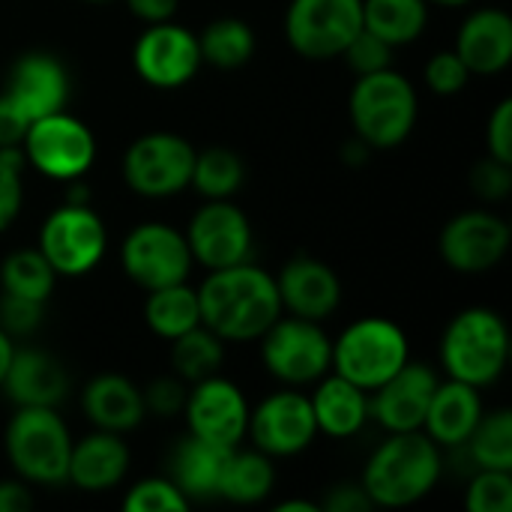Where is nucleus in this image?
Masks as SVG:
<instances>
[{
  "instance_id": "4be33fe9",
  "label": "nucleus",
  "mask_w": 512,
  "mask_h": 512,
  "mask_svg": "<svg viewBox=\"0 0 512 512\" xmlns=\"http://www.w3.org/2000/svg\"><path fill=\"white\" fill-rule=\"evenodd\" d=\"M471 75H498L512 60V18L504 9L471 12L456 36L453 48Z\"/></svg>"
},
{
  "instance_id": "3c124183",
  "label": "nucleus",
  "mask_w": 512,
  "mask_h": 512,
  "mask_svg": "<svg viewBox=\"0 0 512 512\" xmlns=\"http://www.w3.org/2000/svg\"><path fill=\"white\" fill-rule=\"evenodd\" d=\"M279 512H318V504H309V501H285V504H276Z\"/></svg>"
},
{
  "instance_id": "b1692460",
  "label": "nucleus",
  "mask_w": 512,
  "mask_h": 512,
  "mask_svg": "<svg viewBox=\"0 0 512 512\" xmlns=\"http://www.w3.org/2000/svg\"><path fill=\"white\" fill-rule=\"evenodd\" d=\"M129 471V447L117 432L96 429L84 441L72 444L66 483L84 492H105L114 489Z\"/></svg>"
},
{
  "instance_id": "f3484780",
  "label": "nucleus",
  "mask_w": 512,
  "mask_h": 512,
  "mask_svg": "<svg viewBox=\"0 0 512 512\" xmlns=\"http://www.w3.org/2000/svg\"><path fill=\"white\" fill-rule=\"evenodd\" d=\"M246 435H252L255 450L267 453L270 459L303 453L318 435L309 396L294 390L267 396L255 411H249Z\"/></svg>"
},
{
  "instance_id": "20e7f679",
  "label": "nucleus",
  "mask_w": 512,
  "mask_h": 512,
  "mask_svg": "<svg viewBox=\"0 0 512 512\" xmlns=\"http://www.w3.org/2000/svg\"><path fill=\"white\" fill-rule=\"evenodd\" d=\"M348 114L354 135L372 150L399 147L417 123V90L393 66L360 75L348 99Z\"/></svg>"
},
{
  "instance_id": "49530a36",
  "label": "nucleus",
  "mask_w": 512,
  "mask_h": 512,
  "mask_svg": "<svg viewBox=\"0 0 512 512\" xmlns=\"http://www.w3.org/2000/svg\"><path fill=\"white\" fill-rule=\"evenodd\" d=\"M372 507H375V504H372V498L366 495V489H363V486H354V483H348V486H333L330 495H327L324 504H321V510L327 512H369Z\"/></svg>"
},
{
  "instance_id": "f257e3e1",
  "label": "nucleus",
  "mask_w": 512,
  "mask_h": 512,
  "mask_svg": "<svg viewBox=\"0 0 512 512\" xmlns=\"http://www.w3.org/2000/svg\"><path fill=\"white\" fill-rule=\"evenodd\" d=\"M201 324L225 342L261 339L282 315L276 279L261 267L243 261L234 267L210 270L198 288Z\"/></svg>"
},
{
  "instance_id": "a18cd8bd",
  "label": "nucleus",
  "mask_w": 512,
  "mask_h": 512,
  "mask_svg": "<svg viewBox=\"0 0 512 512\" xmlns=\"http://www.w3.org/2000/svg\"><path fill=\"white\" fill-rule=\"evenodd\" d=\"M27 126L30 117L6 93H0V147H21Z\"/></svg>"
},
{
  "instance_id": "603ef678",
  "label": "nucleus",
  "mask_w": 512,
  "mask_h": 512,
  "mask_svg": "<svg viewBox=\"0 0 512 512\" xmlns=\"http://www.w3.org/2000/svg\"><path fill=\"white\" fill-rule=\"evenodd\" d=\"M426 3H438V6H465L471 0H426Z\"/></svg>"
},
{
  "instance_id": "0eeeda50",
  "label": "nucleus",
  "mask_w": 512,
  "mask_h": 512,
  "mask_svg": "<svg viewBox=\"0 0 512 512\" xmlns=\"http://www.w3.org/2000/svg\"><path fill=\"white\" fill-rule=\"evenodd\" d=\"M108 246L105 222L84 201H69L48 213L39 228V252L54 267L57 276H84L90 273Z\"/></svg>"
},
{
  "instance_id": "9b49d317",
  "label": "nucleus",
  "mask_w": 512,
  "mask_h": 512,
  "mask_svg": "<svg viewBox=\"0 0 512 512\" xmlns=\"http://www.w3.org/2000/svg\"><path fill=\"white\" fill-rule=\"evenodd\" d=\"M195 147L174 132H150L123 153V180L144 198H168L189 186Z\"/></svg>"
},
{
  "instance_id": "f03ea898",
  "label": "nucleus",
  "mask_w": 512,
  "mask_h": 512,
  "mask_svg": "<svg viewBox=\"0 0 512 512\" xmlns=\"http://www.w3.org/2000/svg\"><path fill=\"white\" fill-rule=\"evenodd\" d=\"M441 447L420 432L390 435L363 471V489L375 507H411L423 501L441 480Z\"/></svg>"
},
{
  "instance_id": "aec40b11",
  "label": "nucleus",
  "mask_w": 512,
  "mask_h": 512,
  "mask_svg": "<svg viewBox=\"0 0 512 512\" xmlns=\"http://www.w3.org/2000/svg\"><path fill=\"white\" fill-rule=\"evenodd\" d=\"M276 291H279L282 309L306 321H324L327 315L336 312L342 300V282L333 273V267L309 255L291 258L279 270Z\"/></svg>"
},
{
  "instance_id": "a211bd4d",
  "label": "nucleus",
  "mask_w": 512,
  "mask_h": 512,
  "mask_svg": "<svg viewBox=\"0 0 512 512\" xmlns=\"http://www.w3.org/2000/svg\"><path fill=\"white\" fill-rule=\"evenodd\" d=\"M435 387H438L435 369L408 360L393 378H387L378 390L369 393V417H375L390 435L420 432Z\"/></svg>"
},
{
  "instance_id": "ddd939ff",
  "label": "nucleus",
  "mask_w": 512,
  "mask_h": 512,
  "mask_svg": "<svg viewBox=\"0 0 512 512\" xmlns=\"http://www.w3.org/2000/svg\"><path fill=\"white\" fill-rule=\"evenodd\" d=\"M132 63L141 81H147L156 90H177L189 84L201 69V48L198 33H192L183 24L159 21L147 24V30L138 36L132 48Z\"/></svg>"
},
{
  "instance_id": "6ab92c4d",
  "label": "nucleus",
  "mask_w": 512,
  "mask_h": 512,
  "mask_svg": "<svg viewBox=\"0 0 512 512\" xmlns=\"http://www.w3.org/2000/svg\"><path fill=\"white\" fill-rule=\"evenodd\" d=\"M3 93L30 120L45 117V114H54V111H63L66 108V99H69V75H66V66L54 54H45V51L21 54L12 63L9 75H6Z\"/></svg>"
},
{
  "instance_id": "e433bc0d",
  "label": "nucleus",
  "mask_w": 512,
  "mask_h": 512,
  "mask_svg": "<svg viewBox=\"0 0 512 512\" xmlns=\"http://www.w3.org/2000/svg\"><path fill=\"white\" fill-rule=\"evenodd\" d=\"M24 168H27V159H24L21 147H0V234L21 213Z\"/></svg>"
},
{
  "instance_id": "423d86ee",
  "label": "nucleus",
  "mask_w": 512,
  "mask_h": 512,
  "mask_svg": "<svg viewBox=\"0 0 512 512\" xmlns=\"http://www.w3.org/2000/svg\"><path fill=\"white\" fill-rule=\"evenodd\" d=\"M6 456L24 483H66L72 438L54 408H18L6 426Z\"/></svg>"
},
{
  "instance_id": "ea45409f",
  "label": "nucleus",
  "mask_w": 512,
  "mask_h": 512,
  "mask_svg": "<svg viewBox=\"0 0 512 512\" xmlns=\"http://www.w3.org/2000/svg\"><path fill=\"white\" fill-rule=\"evenodd\" d=\"M423 78H426V84H429L432 93H438V96H453V93H459V90L468 87L471 72H468V66L462 63V57L450 48V51L432 54V60L426 63Z\"/></svg>"
},
{
  "instance_id": "5701e85b",
  "label": "nucleus",
  "mask_w": 512,
  "mask_h": 512,
  "mask_svg": "<svg viewBox=\"0 0 512 512\" xmlns=\"http://www.w3.org/2000/svg\"><path fill=\"white\" fill-rule=\"evenodd\" d=\"M480 417H483L480 390L465 381L447 378L444 384L438 381L432 393L423 429L438 447H465Z\"/></svg>"
},
{
  "instance_id": "6e6552de",
  "label": "nucleus",
  "mask_w": 512,
  "mask_h": 512,
  "mask_svg": "<svg viewBox=\"0 0 512 512\" xmlns=\"http://www.w3.org/2000/svg\"><path fill=\"white\" fill-rule=\"evenodd\" d=\"M363 30V0H291L285 12V39L306 60L342 57Z\"/></svg>"
},
{
  "instance_id": "4468645a",
  "label": "nucleus",
  "mask_w": 512,
  "mask_h": 512,
  "mask_svg": "<svg viewBox=\"0 0 512 512\" xmlns=\"http://www.w3.org/2000/svg\"><path fill=\"white\" fill-rule=\"evenodd\" d=\"M186 243L192 252V261L207 267V270H222L249 261L252 249V225L246 213L231 204L228 198L207 201L201 210H195L189 228H186Z\"/></svg>"
},
{
  "instance_id": "393cba45",
  "label": "nucleus",
  "mask_w": 512,
  "mask_h": 512,
  "mask_svg": "<svg viewBox=\"0 0 512 512\" xmlns=\"http://www.w3.org/2000/svg\"><path fill=\"white\" fill-rule=\"evenodd\" d=\"M81 408L87 414V420L102 429V432H129L135 426H141L144 420V399L141 390L123 378V375H96L84 393H81Z\"/></svg>"
},
{
  "instance_id": "37998d69",
  "label": "nucleus",
  "mask_w": 512,
  "mask_h": 512,
  "mask_svg": "<svg viewBox=\"0 0 512 512\" xmlns=\"http://www.w3.org/2000/svg\"><path fill=\"white\" fill-rule=\"evenodd\" d=\"M186 393L189 390L183 387V378H156L147 390H141L144 411H150L156 417H174L183 411Z\"/></svg>"
},
{
  "instance_id": "cd10ccee",
  "label": "nucleus",
  "mask_w": 512,
  "mask_h": 512,
  "mask_svg": "<svg viewBox=\"0 0 512 512\" xmlns=\"http://www.w3.org/2000/svg\"><path fill=\"white\" fill-rule=\"evenodd\" d=\"M273 483H276V471L267 453L234 447L225 462L216 495L228 498L231 504H258L273 492Z\"/></svg>"
},
{
  "instance_id": "4c0bfd02",
  "label": "nucleus",
  "mask_w": 512,
  "mask_h": 512,
  "mask_svg": "<svg viewBox=\"0 0 512 512\" xmlns=\"http://www.w3.org/2000/svg\"><path fill=\"white\" fill-rule=\"evenodd\" d=\"M465 504L471 512H512V471H477Z\"/></svg>"
},
{
  "instance_id": "f704fd0d",
  "label": "nucleus",
  "mask_w": 512,
  "mask_h": 512,
  "mask_svg": "<svg viewBox=\"0 0 512 512\" xmlns=\"http://www.w3.org/2000/svg\"><path fill=\"white\" fill-rule=\"evenodd\" d=\"M243 180H246V168H243V159L234 150L207 147V150L195 153L189 186H195L204 198H210V201L231 198L243 186Z\"/></svg>"
},
{
  "instance_id": "c85d7f7f",
  "label": "nucleus",
  "mask_w": 512,
  "mask_h": 512,
  "mask_svg": "<svg viewBox=\"0 0 512 512\" xmlns=\"http://www.w3.org/2000/svg\"><path fill=\"white\" fill-rule=\"evenodd\" d=\"M429 24L426 0H363V27L393 48L420 39Z\"/></svg>"
},
{
  "instance_id": "dca6fc26",
  "label": "nucleus",
  "mask_w": 512,
  "mask_h": 512,
  "mask_svg": "<svg viewBox=\"0 0 512 512\" xmlns=\"http://www.w3.org/2000/svg\"><path fill=\"white\" fill-rule=\"evenodd\" d=\"M510 240V225L498 213L465 210L444 225L438 249L456 273H486L507 255Z\"/></svg>"
},
{
  "instance_id": "c03bdc74",
  "label": "nucleus",
  "mask_w": 512,
  "mask_h": 512,
  "mask_svg": "<svg viewBox=\"0 0 512 512\" xmlns=\"http://www.w3.org/2000/svg\"><path fill=\"white\" fill-rule=\"evenodd\" d=\"M486 144H489V156L501 162H512V99H501L495 111L489 114Z\"/></svg>"
},
{
  "instance_id": "a19ab883",
  "label": "nucleus",
  "mask_w": 512,
  "mask_h": 512,
  "mask_svg": "<svg viewBox=\"0 0 512 512\" xmlns=\"http://www.w3.org/2000/svg\"><path fill=\"white\" fill-rule=\"evenodd\" d=\"M45 318V303L39 300H27V297H15L6 294L0 297V327L9 336H30Z\"/></svg>"
},
{
  "instance_id": "39448f33",
  "label": "nucleus",
  "mask_w": 512,
  "mask_h": 512,
  "mask_svg": "<svg viewBox=\"0 0 512 512\" xmlns=\"http://www.w3.org/2000/svg\"><path fill=\"white\" fill-rule=\"evenodd\" d=\"M408 360V336L396 321L360 318L348 324L342 336L333 342L330 372L372 393L387 378H393Z\"/></svg>"
},
{
  "instance_id": "2f4dec72",
  "label": "nucleus",
  "mask_w": 512,
  "mask_h": 512,
  "mask_svg": "<svg viewBox=\"0 0 512 512\" xmlns=\"http://www.w3.org/2000/svg\"><path fill=\"white\" fill-rule=\"evenodd\" d=\"M222 363H225V339L216 336L204 324L171 339V366H174L177 378H183L189 384L219 375Z\"/></svg>"
},
{
  "instance_id": "864d4df0",
  "label": "nucleus",
  "mask_w": 512,
  "mask_h": 512,
  "mask_svg": "<svg viewBox=\"0 0 512 512\" xmlns=\"http://www.w3.org/2000/svg\"><path fill=\"white\" fill-rule=\"evenodd\" d=\"M84 3H111V0H84Z\"/></svg>"
},
{
  "instance_id": "72a5a7b5",
  "label": "nucleus",
  "mask_w": 512,
  "mask_h": 512,
  "mask_svg": "<svg viewBox=\"0 0 512 512\" xmlns=\"http://www.w3.org/2000/svg\"><path fill=\"white\" fill-rule=\"evenodd\" d=\"M54 282H57V273L39 249H18L6 255L0 264V285L6 294L48 303Z\"/></svg>"
},
{
  "instance_id": "9d476101",
  "label": "nucleus",
  "mask_w": 512,
  "mask_h": 512,
  "mask_svg": "<svg viewBox=\"0 0 512 512\" xmlns=\"http://www.w3.org/2000/svg\"><path fill=\"white\" fill-rule=\"evenodd\" d=\"M21 153L27 165H33L39 174L54 180H75L93 165L96 138L84 120L66 111H54L30 120L21 141Z\"/></svg>"
},
{
  "instance_id": "7ed1b4c3",
  "label": "nucleus",
  "mask_w": 512,
  "mask_h": 512,
  "mask_svg": "<svg viewBox=\"0 0 512 512\" xmlns=\"http://www.w3.org/2000/svg\"><path fill=\"white\" fill-rule=\"evenodd\" d=\"M510 360V333L498 312L471 306L459 312L441 336V366L447 378L471 387H489Z\"/></svg>"
},
{
  "instance_id": "58836bf2",
  "label": "nucleus",
  "mask_w": 512,
  "mask_h": 512,
  "mask_svg": "<svg viewBox=\"0 0 512 512\" xmlns=\"http://www.w3.org/2000/svg\"><path fill=\"white\" fill-rule=\"evenodd\" d=\"M393 45L384 42L381 36H375L372 30H360L348 48L342 51V57L348 60V66L357 72V75H372V72H381V69H390V60H393Z\"/></svg>"
},
{
  "instance_id": "412c9836",
  "label": "nucleus",
  "mask_w": 512,
  "mask_h": 512,
  "mask_svg": "<svg viewBox=\"0 0 512 512\" xmlns=\"http://www.w3.org/2000/svg\"><path fill=\"white\" fill-rule=\"evenodd\" d=\"M0 390L15 408H54L69 393L66 369L39 348L12 351Z\"/></svg>"
},
{
  "instance_id": "de8ad7c7",
  "label": "nucleus",
  "mask_w": 512,
  "mask_h": 512,
  "mask_svg": "<svg viewBox=\"0 0 512 512\" xmlns=\"http://www.w3.org/2000/svg\"><path fill=\"white\" fill-rule=\"evenodd\" d=\"M129 12L147 24H159V21H171L180 0H126Z\"/></svg>"
},
{
  "instance_id": "09e8293b",
  "label": "nucleus",
  "mask_w": 512,
  "mask_h": 512,
  "mask_svg": "<svg viewBox=\"0 0 512 512\" xmlns=\"http://www.w3.org/2000/svg\"><path fill=\"white\" fill-rule=\"evenodd\" d=\"M30 507H33V495L24 483H18V480L0 483V512H24Z\"/></svg>"
},
{
  "instance_id": "8fccbe9b",
  "label": "nucleus",
  "mask_w": 512,
  "mask_h": 512,
  "mask_svg": "<svg viewBox=\"0 0 512 512\" xmlns=\"http://www.w3.org/2000/svg\"><path fill=\"white\" fill-rule=\"evenodd\" d=\"M12 351H15V345H12V336H9V333L0 327V384H3V375H6V369H9Z\"/></svg>"
},
{
  "instance_id": "1a4fd4ad",
  "label": "nucleus",
  "mask_w": 512,
  "mask_h": 512,
  "mask_svg": "<svg viewBox=\"0 0 512 512\" xmlns=\"http://www.w3.org/2000/svg\"><path fill=\"white\" fill-rule=\"evenodd\" d=\"M333 342L318 321L306 318H276L261 336L264 369L282 384H312L330 372Z\"/></svg>"
},
{
  "instance_id": "7c9ffc66",
  "label": "nucleus",
  "mask_w": 512,
  "mask_h": 512,
  "mask_svg": "<svg viewBox=\"0 0 512 512\" xmlns=\"http://www.w3.org/2000/svg\"><path fill=\"white\" fill-rule=\"evenodd\" d=\"M201 60L216 69H240L255 54V30L243 18H216L198 33Z\"/></svg>"
},
{
  "instance_id": "f8f14e48",
  "label": "nucleus",
  "mask_w": 512,
  "mask_h": 512,
  "mask_svg": "<svg viewBox=\"0 0 512 512\" xmlns=\"http://www.w3.org/2000/svg\"><path fill=\"white\" fill-rule=\"evenodd\" d=\"M120 264L135 285H141L144 291H156L186 282L195 261L183 231L165 222H141L126 234L120 246Z\"/></svg>"
},
{
  "instance_id": "473e14b6",
  "label": "nucleus",
  "mask_w": 512,
  "mask_h": 512,
  "mask_svg": "<svg viewBox=\"0 0 512 512\" xmlns=\"http://www.w3.org/2000/svg\"><path fill=\"white\" fill-rule=\"evenodd\" d=\"M477 471H512V414L498 408L483 414L465 441Z\"/></svg>"
},
{
  "instance_id": "79ce46f5",
  "label": "nucleus",
  "mask_w": 512,
  "mask_h": 512,
  "mask_svg": "<svg viewBox=\"0 0 512 512\" xmlns=\"http://www.w3.org/2000/svg\"><path fill=\"white\" fill-rule=\"evenodd\" d=\"M471 189L483 201H504L512 192V162L486 156L471 171Z\"/></svg>"
},
{
  "instance_id": "c9c22d12",
  "label": "nucleus",
  "mask_w": 512,
  "mask_h": 512,
  "mask_svg": "<svg viewBox=\"0 0 512 512\" xmlns=\"http://www.w3.org/2000/svg\"><path fill=\"white\" fill-rule=\"evenodd\" d=\"M126 512H186L189 498L177 489L171 477H150L129 489L123 498Z\"/></svg>"
},
{
  "instance_id": "2eb2a0df",
  "label": "nucleus",
  "mask_w": 512,
  "mask_h": 512,
  "mask_svg": "<svg viewBox=\"0 0 512 512\" xmlns=\"http://www.w3.org/2000/svg\"><path fill=\"white\" fill-rule=\"evenodd\" d=\"M186 426L189 435L222 444V447H240L249 429V405L243 390L222 378L210 375L204 381H195L186 393Z\"/></svg>"
},
{
  "instance_id": "bb28decb",
  "label": "nucleus",
  "mask_w": 512,
  "mask_h": 512,
  "mask_svg": "<svg viewBox=\"0 0 512 512\" xmlns=\"http://www.w3.org/2000/svg\"><path fill=\"white\" fill-rule=\"evenodd\" d=\"M231 450L234 447H222V444L186 435L171 456V480L189 501L210 498L219 492V480H222Z\"/></svg>"
},
{
  "instance_id": "a878e982",
  "label": "nucleus",
  "mask_w": 512,
  "mask_h": 512,
  "mask_svg": "<svg viewBox=\"0 0 512 512\" xmlns=\"http://www.w3.org/2000/svg\"><path fill=\"white\" fill-rule=\"evenodd\" d=\"M318 432L330 438H351L369 420V393L342 375H324L315 396H309Z\"/></svg>"
},
{
  "instance_id": "c756f323",
  "label": "nucleus",
  "mask_w": 512,
  "mask_h": 512,
  "mask_svg": "<svg viewBox=\"0 0 512 512\" xmlns=\"http://www.w3.org/2000/svg\"><path fill=\"white\" fill-rule=\"evenodd\" d=\"M147 303H144V321L147 327L162 336V339H177L186 330L201 324V309H198V291L189 288L186 282L177 285H165L156 291H147Z\"/></svg>"
}]
</instances>
